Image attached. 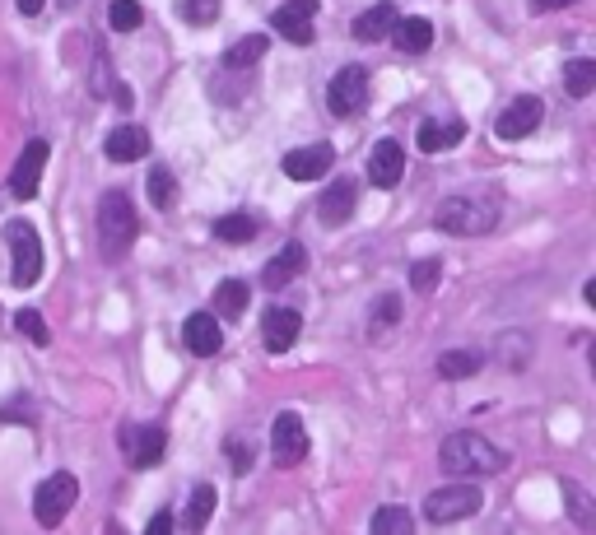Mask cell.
I'll return each instance as SVG.
<instances>
[{
  "instance_id": "1",
  "label": "cell",
  "mask_w": 596,
  "mask_h": 535,
  "mask_svg": "<svg viewBox=\"0 0 596 535\" xmlns=\"http://www.w3.org/2000/svg\"><path fill=\"white\" fill-rule=\"evenodd\" d=\"M438 461H443L447 475H499L508 466V456L489 438H480V433H452V438H443Z\"/></svg>"
},
{
  "instance_id": "2",
  "label": "cell",
  "mask_w": 596,
  "mask_h": 535,
  "mask_svg": "<svg viewBox=\"0 0 596 535\" xmlns=\"http://www.w3.org/2000/svg\"><path fill=\"white\" fill-rule=\"evenodd\" d=\"M494 224H499V205L485 201V196H447L434 210L438 233H457V238H480Z\"/></svg>"
},
{
  "instance_id": "3",
  "label": "cell",
  "mask_w": 596,
  "mask_h": 535,
  "mask_svg": "<svg viewBox=\"0 0 596 535\" xmlns=\"http://www.w3.org/2000/svg\"><path fill=\"white\" fill-rule=\"evenodd\" d=\"M136 205L126 191H108L103 201H98V238H103V256L108 261H122L131 252V242H136Z\"/></svg>"
},
{
  "instance_id": "4",
  "label": "cell",
  "mask_w": 596,
  "mask_h": 535,
  "mask_svg": "<svg viewBox=\"0 0 596 535\" xmlns=\"http://www.w3.org/2000/svg\"><path fill=\"white\" fill-rule=\"evenodd\" d=\"M5 242H10V280L19 289H33L42 280V238L28 219H10L5 224Z\"/></svg>"
},
{
  "instance_id": "5",
  "label": "cell",
  "mask_w": 596,
  "mask_h": 535,
  "mask_svg": "<svg viewBox=\"0 0 596 535\" xmlns=\"http://www.w3.org/2000/svg\"><path fill=\"white\" fill-rule=\"evenodd\" d=\"M75 498H80V480L70 475V470H56L47 480L33 489V517L42 526H61L66 522V512L75 508Z\"/></svg>"
},
{
  "instance_id": "6",
  "label": "cell",
  "mask_w": 596,
  "mask_h": 535,
  "mask_svg": "<svg viewBox=\"0 0 596 535\" xmlns=\"http://www.w3.org/2000/svg\"><path fill=\"white\" fill-rule=\"evenodd\" d=\"M485 503V494L475 489V484H447V489H434V494L424 498V517L434 526H447V522H466L475 517Z\"/></svg>"
},
{
  "instance_id": "7",
  "label": "cell",
  "mask_w": 596,
  "mask_h": 535,
  "mask_svg": "<svg viewBox=\"0 0 596 535\" xmlns=\"http://www.w3.org/2000/svg\"><path fill=\"white\" fill-rule=\"evenodd\" d=\"M368 103V75L364 66H345L336 70V80L326 84V107L336 112V117H359Z\"/></svg>"
},
{
  "instance_id": "8",
  "label": "cell",
  "mask_w": 596,
  "mask_h": 535,
  "mask_svg": "<svg viewBox=\"0 0 596 535\" xmlns=\"http://www.w3.org/2000/svg\"><path fill=\"white\" fill-rule=\"evenodd\" d=\"M47 159H52V145H47V140H28L24 154H19V163H14V173H10V196L14 201H33V196H38Z\"/></svg>"
},
{
  "instance_id": "9",
  "label": "cell",
  "mask_w": 596,
  "mask_h": 535,
  "mask_svg": "<svg viewBox=\"0 0 596 535\" xmlns=\"http://www.w3.org/2000/svg\"><path fill=\"white\" fill-rule=\"evenodd\" d=\"M271 456L275 466H298L303 456H308V428H303V419L294 415V410H285V415H275L271 424Z\"/></svg>"
},
{
  "instance_id": "10",
  "label": "cell",
  "mask_w": 596,
  "mask_h": 535,
  "mask_svg": "<svg viewBox=\"0 0 596 535\" xmlns=\"http://www.w3.org/2000/svg\"><path fill=\"white\" fill-rule=\"evenodd\" d=\"M122 447H126V461H131V466L149 470V466H159L168 438H163L159 424H126L122 428Z\"/></svg>"
},
{
  "instance_id": "11",
  "label": "cell",
  "mask_w": 596,
  "mask_h": 535,
  "mask_svg": "<svg viewBox=\"0 0 596 535\" xmlns=\"http://www.w3.org/2000/svg\"><path fill=\"white\" fill-rule=\"evenodd\" d=\"M541 117H545V103L536 94H522V98H513V103L503 107V117H499V140H522V135H531L536 126H541Z\"/></svg>"
},
{
  "instance_id": "12",
  "label": "cell",
  "mask_w": 596,
  "mask_h": 535,
  "mask_svg": "<svg viewBox=\"0 0 596 535\" xmlns=\"http://www.w3.org/2000/svg\"><path fill=\"white\" fill-rule=\"evenodd\" d=\"M336 168V149L331 145H308V149H294L285 154V177L289 182H317Z\"/></svg>"
},
{
  "instance_id": "13",
  "label": "cell",
  "mask_w": 596,
  "mask_h": 535,
  "mask_svg": "<svg viewBox=\"0 0 596 535\" xmlns=\"http://www.w3.org/2000/svg\"><path fill=\"white\" fill-rule=\"evenodd\" d=\"M401 173H406V149L396 145V140H378L373 154H368V182L382 191H392L396 182H401Z\"/></svg>"
},
{
  "instance_id": "14",
  "label": "cell",
  "mask_w": 596,
  "mask_h": 535,
  "mask_svg": "<svg viewBox=\"0 0 596 535\" xmlns=\"http://www.w3.org/2000/svg\"><path fill=\"white\" fill-rule=\"evenodd\" d=\"M182 345H187V354H196V359H210V354H219V345H224V331H219L215 312H191L187 326H182Z\"/></svg>"
},
{
  "instance_id": "15",
  "label": "cell",
  "mask_w": 596,
  "mask_h": 535,
  "mask_svg": "<svg viewBox=\"0 0 596 535\" xmlns=\"http://www.w3.org/2000/svg\"><path fill=\"white\" fill-rule=\"evenodd\" d=\"M312 14H317V0H285L271 14V24L285 42H312Z\"/></svg>"
},
{
  "instance_id": "16",
  "label": "cell",
  "mask_w": 596,
  "mask_h": 535,
  "mask_svg": "<svg viewBox=\"0 0 596 535\" xmlns=\"http://www.w3.org/2000/svg\"><path fill=\"white\" fill-rule=\"evenodd\" d=\"M303 270H308V252H303V242H285V247H280V256H275V261H266V270H261V284H266V289H285V284H294Z\"/></svg>"
},
{
  "instance_id": "17",
  "label": "cell",
  "mask_w": 596,
  "mask_h": 535,
  "mask_svg": "<svg viewBox=\"0 0 596 535\" xmlns=\"http://www.w3.org/2000/svg\"><path fill=\"white\" fill-rule=\"evenodd\" d=\"M298 331H303L298 308H271L261 317V335H266V349H271V354H285V349L298 340Z\"/></svg>"
},
{
  "instance_id": "18",
  "label": "cell",
  "mask_w": 596,
  "mask_h": 535,
  "mask_svg": "<svg viewBox=\"0 0 596 535\" xmlns=\"http://www.w3.org/2000/svg\"><path fill=\"white\" fill-rule=\"evenodd\" d=\"M103 154H108L112 163H136L149 154V131H140V126H117V131L103 140Z\"/></svg>"
},
{
  "instance_id": "19",
  "label": "cell",
  "mask_w": 596,
  "mask_h": 535,
  "mask_svg": "<svg viewBox=\"0 0 596 535\" xmlns=\"http://www.w3.org/2000/svg\"><path fill=\"white\" fill-rule=\"evenodd\" d=\"M392 38H396V47H401L406 56H420V52H429V47H434V24H429L424 14H410V19H401V14H396Z\"/></svg>"
},
{
  "instance_id": "20",
  "label": "cell",
  "mask_w": 596,
  "mask_h": 535,
  "mask_svg": "<svg viewBox=\"0 0 596 535\" xmlns=\"http://www.w3.org/2000/svg\"><path fill=\"white\" fill-rule=\"evenodd\" d=\"M350 214H354V182L350 177H336V187L317 201V219H322L326 228H340Z\"/></svg>"
},
{
  "instance_id": "21",
  "label": "cell",
  "mask_w": 596,
  "mask_h": 535,
  "mask_svg": "<svg viewBox=\"0 0 596 535\" xmlns=\"http://www.w3.org/2000/svg\"><path fill=\"white\" fill-rule=\"evenodd\" d=\"M392 24H396V5H387V0H382V5H368V10L354 19L350 33L359 42H382L387 33H392Z\"/></svg>"
},
{
  "instance_id": "22",
  "label": "cell",
  "mask_w": 596,
  "mask_h": 535,
  "mask_svg": "<svg viewBox=\"0 0 596 535\" xmlns=\"http://www.w3.org/2000/svg\"><path fill=\"white\" fill-rule=\"evenodd\" d=\"M461 135H466V126H461V121H420L415 145H420L424 154H438V149L461 145Z\"/></svg>"
},
{
  "instance_id": "23",
  "label": "cell",
  "mask_w": 596,
  "mask_h": 535,
  "mask_svg": "<svg viewBox=\"0 0 596 535\" xmlns=\"http://www.w3.org/2000/svg\"><path fill=\"white\" fill-rule=\"evenodd\" d=\"M266 47H271V42H266V33H247V38H238L229 52H224V66H229V70L257 66L261 56H266Z\"/></svg>"
},
{
  "instance_id": "24",
  "label": "cell",
  "mask_w": 596,
  "mask_h": 535,
  "mask_svg": "<svg viewBox=\"0 0 596 535\" xmlns=\"http://www.w3.org/2000/svg\"><path fill=\"white\" fill-rule=\"evenodd\" d=\"M485 368V354H475V349H447L443 359H438V377L447 382H457V377H471Z\"/></svg>"
},
{
  "instance_id": "25",
  "label": "cell",
  "mask_w": 596,
  "mask_h": 535,
  "mask_svg": "<svg viewBox=\"0 0 596 535\" xmlns=\"http://www.w3.org/2000/svg\"><path fill=\"white\" fill-rule=\"evenodd\" d=\"M247 303H252V289H247V280H224L215 289V312H219V317H243Z\"/></svg>"
},
{
  "instance_id": "26",
  "label": "cell",
  "mask_w": 596,
  "mask_h": 535,
  "mask_svg": "<svg viewBox=\"0 0 596 535\" xmlns=\"http://www.w3.org/2000/svg\"><path fill=\"white\" fill-rule=\"evenodd\" d=\"M215 238L229 242V247H243V242L257 238V219L252 214H224V219H215Z\"/></svg>"
},
{
  "instance_id": "27",
  "label": "cell",
  "mask_w": 596,
  "mask_h": 535,
  "mask_svg": "<svg viewBox=\"0 0 596 535\" xmlns=\"http://www.w3.org/2000/svg\"><path fill=\"white\" fill-rule=\"evenodd\" d=\"M564 89L573 98H587L596 89V61L592 56H573L569 66H564Z\"/></svg>"
},
{
  "instance_id": "28",
  "label": "cell",
  "mask_w": 596,
  "mask_h": 535,
  "mask_svg": "<svg viewBox=\"0 0 596 535\" xmlns=\"http://www.w3.org/2000/svg\"><path fill=\"white\" fill-rule=\"evenodd\" d=\"M145 191H149V205H154V210H173L177 205V177L168 173V168H149Z\"/></svg>"
},
{
  "instance_id": "29",
  "label": "cell",
  "mask_w": 596,
  "mask_h": 535,
  "mask_svg": "<svg viewBox=\"0 0 596 535\" xmlns=\"http://www.w3.org/2000/svg\"><path fill=\"white\" fill-rule=\"evenodd\" d=\"M145 10H140V0H112L108 5V28L112 33H136Z\"/></svg>"
},
{
  "instance_id": "30",
  "label": "cell",
  "mask_w": 596,
  "mask_h": 535,
  "mask_svg": "<svg viewBox=\"0 0 596 535\" xmlns=\"http://www.w3.org/2000/svg\"><path fill=\"white\" fill-rule=\"evenodd\" d=\"M215 484H196V494H191V512H187V526L191 531H201L210 517H215Z\"/></svg>"
},
{
  "instance_id": "31",
  "label": "cell",
  "mask_w": 596,
  "mask_h": 535,
  "mask_svg": "<svg viewBox=\"0 0 596 535\" xmlns=\"http://www.w3.org/2000/svg\"><path fill=\"white\" fill-rule=\"evenodd\" d=\"M373 531H382V535H410V531H415V517H410L406 508H378V512H373Z\"/></svg>"
},
{
  "instance_id": "32",
  "label": "cell",
  "mask_w": 596,
  "mask_h": 535,
  "mask_svg": "<svg viewBox=\"0 0 596 535\" xmlns=\"http://www.w3.org/2000/svg\"><path fill=\"white\" fill-rule=\"evenodd\" d=\"M14 326H19V335L33 340V345H47V340H52V331H47V321H42L38 308H19L14 312Z\"/></svg>"
},
{
  "instance_id": "33",
  "label": "cell",
  "mask_w": 596,
  "mask_h": 535,
  "mask_svg": "<svg viewBox=\"0 0 596 535\" xmlns=\"http://www.w3.org/2000/svg\"><path fill=\"white\" fill-rule=\"evenodd\" d=\"M438 275H443L438 261H415V266H410V289H415V294H434Z\"/></svg>"
},
{
  "instance_id": "34",
  "label": "cell",
  "mask_w": 596,
  "mask_h": 535,
  "mask_svg": "<svg viewBox=\"0 0 596 535\" xmlns=\"http://www.w3.org/2000/svg\"><path fill=\"white\" fill-rule=\"evenodd\" d=\"M182 19L196 24V28L215 24V19H219V0H182Z\"/></svg>"
},
{
  "instance_id": "35",
  "label": "cell",
  "mask_w": 596,
  "mask_h": 535,
  "mask_svg": "<svg viewBox=\"0 0 596 535\" xmlns=\"http://www.w3.org/2000/svg\"><path fill=\"white\" fill-rule=\"evenodd\" d=\"M373 317H378L382 326H392V321L401 317V298H396V294H382V298H378V308H373Z\"/></svg>"
},
{
  "instance_id": "36",
  "label": "cell",
  "mask_w": 596,
  "mask_h": 535,
  "mask_svg": "<svg viewBox=\"0 0 596 535\" xmlns=\"http://www.w3.org/2000/svg\"><path fill=\"white\" fill-rule=\"evenodd\" d=\"M564 489H569V498H573V517H578L583 526H592V508H587V494L578 489V484H564Z\"/></svg>"
},
{
  "instance_id": "37",
  "label": "cell",
  "mask_w": 596,
  "mask_h": 535,
  "mask_svg": "<svg viewBox=\"0 0 596 535\" xmlns=\"http://www.w3.org/2000/svg\"><path fill=\"white\" fill-rule=\"evenodd\" d=\"M145 531H149V535H168V531H173V512H168V508H163V512H154V517H149V526H145Z\"/></svg>"
},
{
  "instance_id": "38",
  "label": "cell",
  "mask_w": 596,
  "mask_h": 535,
  "mask_svg": "<svg viewBox=\"0 0 596 535\" xmlns=\"http://www.w3.org/2000/svg\"><path fill=\"white\" fill-rule=\"evenodd\" d=\"M229 452H233V461H238V466H233V470H238V475H247V470H252V452H247V447H243V442H238V438L229 442Z\"/></svg>"
},
{
  "instance_id": "39",
  "label": "cell",
  "mask_w": 596,
  "mask_h": 535,
  "mask_svg": "<svg viewBox=\"0 0 596 535\" xmlns=\"http://www.w3.org/2000/svg\"><path fill=\"white\" fill-rule=\"evenodd\" d=\"M108 98H117V107H122V112H131V107H136V89H131V84H117V89H108Z\"/></svg>"
},
{
  "instance_id": "40",
  "label": "cell",
  "mask_w": 596,
  "mask_h": 535,
  "mask_svg": "<svg viewBox=\"0 0 596 535\" xmlns=\"http://www.w3.org/2000/svg\"><path fill=\"white\" fill-rule=\"evenodd\" d=\"M14 5H19V14H28V19H33V14H42V5H47V0H14Z\"/></svg>"
},
{
  "instance_id": "41",
  "label": "cell",
  "mask_w": 596,
  "mask_h": 535,
  "mask_svg": "<svg viewBox=\"0 0 596 535\" xmlns=\"http://www.w3.org/2000/svg\"><path fill=\"white\" fill-rule=\"evenodd\" d=\"M536 10H564V5H578V0H531Z\"/></svg>"
},
{
  "instance_id": "42",
  "label": "cell",
  "mask_w": 596,
  "mask_h": 535,
  "mask_svg": "<svg viewBox=\"0 0 596 535\" xmlns=\"http://www.w3.org/2000/svg\"><path fill=\"white\" fill-rule=\"evenodd\" d=\"M61 5H75V0H61Z\"/></svg>"
}]
</instances>
